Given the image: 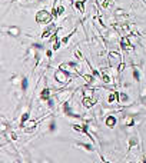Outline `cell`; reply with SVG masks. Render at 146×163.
<instances>
[{
    "instance_id": "obj_1",
    "label": "cell",
    "mask_w": 146,
    "mask_h": 163,
    "mask_svg": "<svg viewBox=\"0 0 146 163\" xmlns=\"http://www.w3.org/2000/svg\"><path fill=\"white\" fill-rule=\"evenodd\" d=\"M75 77L76 76H73L72 73H69V72H66V70H63V69H57L55 72V80L60 86H67Z\"/></svg>"
},
{
    "instance_id": "obj_2",
    "label": "cell",
    "mask_w": 146,
    "mask_h": 163,
    "mask_svg": "<svg viewBox=\"0 0 146 163\" xmlns=\"http://www.w3.org/2000/svg\"><path fill=\"white\" fill-rule=\"evenodd\" d=\"M108 62H109V69H118V66L123 62V57L119 51L110 50L108 53Z\"/></svg>"
},
{
    "instance_id": "obj_3",
    "label": "cell",
    "mask_w": 146,
    "mask_h": 163,
    "mask_svg": "<svg viewBox=\"0 0 146 163\" xmlns=\"http://www.w3.org/2000/svg\"><path fill=\"white\" fill-rule=\"evenodd\" d=\"M34 20H36V23H39V24H47V23H52L53 16L49 10L40 9L37 13H36V16H34Z\"/></svg>"
},
{
    "instance_id": "obj_4",
    "label": "cell",
    "mask_w": 146,
    "mask_h": 163,
    "mask_svg": "<svg viewBox=\"0 0 146 163\" xmlns=\"http://www.w3.org/2000/svg\"><path fill=\"white\" fill-rule=\"evenodd\" d=\"M119 46L125 53H129V51L133 50V44L130 43V37H120L119 40Z\"/></svg>"
},
{
    "instance_id": "obj_5",
    "label": "cell",
    "mask_w": 146,
    "mask_h": 163,
    "mask_svg": "<svg viewBox=\"0 0 146 163\" xmlns=\"http://www.w3.org/2000/svg\"><path fill=\"white\" fill-rule=\"evenodd\" d=\"M2 32H6L12 37H19L20 36V27L19 26H9V27H2Z\"/></svg>"
},
{
    "instance_id": "obj_6",
    "label": "cell",
    "mask_w": 146,
    "mask_h": 163,
    "mask_svg": "<svg viewBox=\"0 0 146 163\" xmlns=\"http://www.w3.org/2000/svg\"><path fill=\"white\" fill-rule=\"evenodd\" d=\"M56 30H57V26H56V24H55V23H49V26H47V27L43 30L42 34H40V37H42V39H49L53 34V33L56 32Z\"/></svg>"
},
{
    "instance_id": "obj_7",
    "label": "cell",
    "mask_w": 146,
    "mask_h": 163,
    "mask_svg": "<svg viewBox=\"0 0 146 163\" xmlns=\"http://www.w3.org/2000/svg\"><path fill=\"white\" fill-rule=\"evenodd\" d=\"M105 125H106L108 129H115L118 126V117L115 116V115H108V116L105 117Z\"/></svg>"
},
{
    "instance_id": "obj_8",
    "label": "cell",
    "mask_w": 146,
    "mask_h": 163,
    "mask_svg": "<svg viewBox=\"0 0 146 163\" xmlns=\"http://www.w3.org/2000/svg\"><path fill=\"white\" fill-rule=\"evenodd\" d=\"M119 105H120V106H129V105H132L129 94H127L126 92H123V90H120V93H119Z\"/></svg>"
},
{
    "instance_id": "obj_9",
    "label": "cell",
    "mask_w": 146,
    "mask_h": 163,
    "mask_svg": "<svg viewBox=\"0 0 146 163\" xmlns=\"http://www.w3.org/2000/svg\"><path fill=\"white\" fill-rule=\"evenodd\" d=\"M52 96H53V94H52V90H50V87H49V86L45 83V87H43V90L40 92V100H42V102H47V100L52 97Z\"/></svg>"
},
{
    "instance_id": "obj_10",
    "label": "cell",
    "mask_w": 146,
    "mask_h": 163,
    "mask_svg": "<svg viewBox=\"0 0 146 163\" xmlns=\"http://www.w3.org/2000/svg\"><path fill=\"white\" fill-rule=\"evenodd\" d=\"M100 80H102L105 84H110L113 79H112V76L109 75V72L106 69H100Z\"/></svg>"
},
{
    "instance_id": "obj_11",
    "label": "cell",
    "mask_w": 146,
    "mask_h": 163,
    "mask_svg": "<svg viewBox=\"0 0 146 163\" xmlns=\"http://www.w3.org/2000/svg\"><path fill=\"white\" fill-rule=\"evenodd\" d=\"M96 105V99L94 97H83L82 99V106L85 109H92Z\"/></svg>"
},
{
    "instance_id": "obj_12",
    "label": "cell",
    "mask_w": 146,
    "mask_h": 163,
    "mask_svg": "<svg viewBox=\"0 0 146 163\" xmlns=\"http://www.w3.org/2000/svg\"><path fill=\"white\" fill-rule=\"evenodd\" d=\"M29 117H30V110H24L22 115H20V123H19V127L20 129H24V126H26V123H27Z\"/></svg>"
},
{
    "instance_id": "obj_13",
    "label": "cell",
    "mask_w": 146,
    "mask_h": 163,
    "mask_svg": "<svg viewBox=\"0 0 146 163\" xmlns=\"http://www.w3.org/2000/svg\"><path fill=\"white\" fill-rule=\"evenodd\" d=\"M82 79H83L85 84H89V86L94 84V82H96V77L92 73H82Z\"/></svg>"
},
{
    "instance_id": "obj_14",
    "label": "cell",
    "mask_w": 146,
    "mask_h": 163,
    "mask_svg": "<svg viewBox=\"0 0 146 163\" xmlns=\"http://www.w3.org/2000/svg\"><path fill=\"white\" fill-rule=\"evenodd\" d=\"M75 146L76 147H79V149H82V150H85V152H89V153H92V152L96 150L92 143H76Z\"/></svg>"
},
{
    "instance_id": "obj_15",
    "label": "cell",
    "mask_w": 146,
    "mask_h": 163,
    "mask_svg": "<svg viewBox=\"0 0 146 163\" xmlns=\"http://www.w3.org/2000/svg\"><path fill=\"white\" fill-rule=\"evenodd\" d=\"M85 3L86 0H76V2H73V6L79 13H85Z\"/></svg>"
},
{
    "instance_id": "obj_16",
    "label": "cell",
    "mask_w": 146,
    "mask_h": 163,
    "mask_svg": "<svg viewBox=\"0 0 146 163\" xmlns=\"http://www.w3.org/2000/svg\"><path fill=\"white\" fill-rule=\"evenodd\" d=\"M137 146H139V139H137L136 136H130V137H129V143H127L129 150L135 149V147H137Z\"/></svg>"
},
{
    "instance_id": "obj_17",
    "label": "cell",
    "mask_w": 146,
    "mask_h": 163,
    "mask_svg": "<svg viewBox=\"0 0 146 163\" xmlns=\"http://www.w3.org/2000/svg\"><path fill=\"white\" fill-rule=\"evenodd\" d=\"M132 76H133V80H135L136 83H141V72H139V69H137L136 66L132 67Z\"/></svg>"
},
{
    "instance_id": "obj_18",
    "label": "cell",
    "mask_w": 146,
    "mask_h": 163,
    "mask_svg": "<svg viewBox=\"0 0 146 163\" xmlns=\"http://www.w3.org/2000/svg\"><path fill=\"white\" fill-rule=\"evenodd\" d=\"M29 89V77L27 76H23V79H22V84H20V90L23 92V93H26Z\"/></svg>"
},
{
    "instance_id": "obj_19",
    "label": "cell",
    "mask_w": 146,
    "mask_h": 163,
    "mask_svg": "<svg viewBox=\"0 0 146 163\" xmlns=\"http://www.w3.org/2000/svg\"><path fill=\"white\" fill-rule=\"evenodd\" d=\"M57 7H59V0H53V6L52 9H50V13H52L53 19H57L59 16H57Z\"/></svg>"
},
{
    "instance_id": "obj_20",
    "label": "cell",
    "mask_w": 146,
    "mask_h": 163,
    "mask_svg": "<svg viewBox=\"0 0 146 163\" xmlns=\"http://www.w3.org/2000/svg\"><path fill=\"white\" fill-rule=\"evenodd\" d=\"M76 32H77V29L75 27V29H73V30H72L70 33H67V36H65V37H62V39H60V40H62V44H63V46H66V44H67V42L70 40V37H72V36H73V34H75Z\"/></svg>"
},
{
    "instance_id": "obj_21",
    "label": "cell",
    "mask_w": 146,
    "mask_h": 163,
    "mask_svg": "<svg viewBox=\"0 0 146 163\" xmlns=\"http://www.w3.org/2000/svg\"><path fill=\"white\" fill-rule=\"evenodd\" d=\"M125 126H126V127L135 126V119H133V116H125Z\"/></svg>"
},
{
    "instance_id": "obj_22",
    "label": "cell",
    "mask_w": 146,
    "mask_h": 163,
    "mask_svg": "<svg viewBox=\"0 0 146 163\" xmlns=\"http://www.w3.org/2000/svg\"><path fill=\"white\" fill-rule=\"evenodd\" d=\"M55 130H56V123H55L53 119H50L49 123H47V132H49V133H52V132H55Z\"/></svg>"
},
{
    "instance_id": "obj_23",
    "label": "cell",
    "mask_w": 146,
    "mask_h": 163,
    "mask_svg": "<svg viewBox=\"0 0 146 163\" xmlns=\"http://www.w3.org/2000/svg\"><path fill=\"white\" fill-rule=\"evenodd\" d=\"M75 57L79 62H85V56H83V53H82L79 49H75Z\"/></svg>"
},
{
    "instance_id": "obj_24",
    "label": "cell",
    "mask_w": 146,
    "mask_h": 163,
    "mask_svg": "<svg viewBox=\"0 0 146 163\" xmlns=\"http://www.w3.org/2000/svg\"><path fill=\"white\" fill-rule=\"evenodd\" d=\"M125 69H126V62H122V63L118 66L116 72H118V73H123V72H125Z\"/></svg>"
},
{
    "instance_id": "obj_25",
    "label": "cell",
    "mask_w": 146,
    "mask_h": 163,
    "mask_svg": "<svg viewBox=\"0 0 146 163\" xmlns=\"http://www.w3.org/2000/svg\"><path fill=\"white\" fill-rule=\"evenodd\" d=\"M63 14H65V6L59 5V7H57V16L60 17V16H63Z\"/></svg>"
},
{
    "instance_id": "obj_26",
    "label": "cell",
    "mask_w": 146,
    "mask_h": 163,
    "mask_svg": "<svg viewBox=\"0 0 146 163\" xmlns=\"http://www.w3.org/2000/svg\"><path fill=\"white\" fill-rule=\"evenodd\" d=\"M60 46H62V40H57L55 44H53V47H52V50L53 51H57L59 49H60Z\"/></svg>"
},
{
    "instance_id": "obj_27",
    "label": "cell",
    "mask_w": 146,
    "mask_h": 163,
    "mask_svg": "<svg viewBox=\"0 0 146 163\" xmlns=\"http://www.w3.org/2000/svg\"><path fill=\"white\" fill-rule=\"evenodd\" d=\"M141 105L146 107V94H142L141 96Z\"/></svg>"
},
{
    "instance_id": "obj_28",
    "label": "cell",
    "mask_w": 146,
    "mask_h": 163,
    "mask_svg": "<svg viewBox=\"0 0 146 163\" xmlns=\"http://www.w3.org/2000/svg\"><path fill=\"white\" fill-rule=\"evenodd\" d=\"M46 57H49V59H53V50L47 49V50H46Z\"/></svg>"
},
{
    "instance_id": "obj_29",
    "label": "cell",
    "mask_w": 146,
    "mask_h": 163,
    "mask_svg": "<svg viewBox=\"0 0 146 163\" xmlns=\"http://www.w3.org/2000/svg\"><path fill=\"white\" fill-rule=\"evenodd\" d=\"M19 137H17V135L16 133H10V140H17Z\"/></svg>"
},
{
    "instance_id": "obj_30",
    "label": "cell",
    "mask_w": 146,
    "mask_h": 163,
    "mask_svg": "<svg viewBox=\"0 0 146 163\" xmlns=\"http://www.w3.org/2000/svg\"><path fill=\"white\" fill-rule=\"evenodd\" d=\"M99 156H100V160H102V163H110L109 160H106V159H105L103 154H99Z\"/></svg>"
},
{
    "instance_id": "obj_31",
    "label": "cell",
    "mask_w": 146,
    "mask_h": 163,
    "mask_svg": "<svg viewBox=\"0 0 146 163\" xmlns=\"http://www.w3.org/2000/svg\"><path fill=\"white\" fill-rule=\"evenodd\" d=\"M142 163H146V156H143V159H142Z\"/></svg>"
},
{
    "instance_id": "obj_32",
    "label": "cell",
    "mask_w": 146,
    "mask_h": 163,
    "mask_svg": "<svg viewBox=\"0 0 146 163\" xmlns=\"http://www.w3.org/2000/svg\"><path fill=\"white\" fill-rule=\"evenodd\" d=\"M13 163H20V160H14V162Z\"/></svg>"
},
{
    "instance_id": "obj_33",
    "label": "cell",
    "mask_w": 146,
    "mask_h": 163,
    "mask_svg": "<svg viewBox=\"0 0 146 163\" xmlns=\"http://www.w3.org/2000/svg\"><path fill=\"white\" fill-rule=\"evenodd\" d=\"M139 163H142V162H139Z\"/></svg>"
},
{
    "instance_id": "obj_34",
    "label": "cell",
    "mask_w": 146,
    "mask_h": 163,
    "mask_svg": "<svg viewBox=\"0 0 146 163\" xmlns=\"http://www.w3.org/2000/svg\"><path fill=\"white\" fill-rule=\"evenodd\" d=\"M129 163H130V162H129Z\"/></svg>"
}]
</instances>
